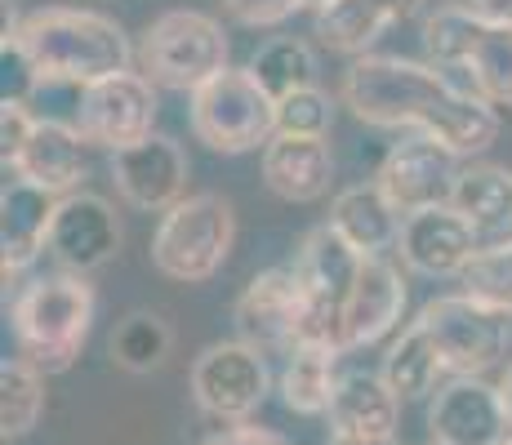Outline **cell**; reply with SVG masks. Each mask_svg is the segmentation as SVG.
Masks as SVG:
<instances>
[{"label": "cell", "instance_id": "cell-7", "mask_svg": "<svg viewBox=\"0 0 512 445\" xmlns=\"http://www.w3.org/2000/svg\"><path fill=\"white\" fill-rule=\"evenodd\" d=\"M139 67L152 85L192 94L219 72H228V36L201 9H170L147 27Z\"/></svg>", "mask_w": 512, "mask_h": 445}, {"label": "cell", "instance_id": "cell-32", "mask_svg": "<svg viewBox=\"0 0 512 445\" xmlns=\"http://www.w3.org/2000/svg\"><path fill=\"white\" fill-rule=\"evenodd\" d=\"M334 125V103L326 89L308 85L294 94L277 98V134H308V138H326Z\"/></svg>", "mask_w": 512, "mask_h": 445}, {"label": "cell", "instance_id": "cell-9", "mask_svg": "<svg viewBox=\"0 0 512 445\" xmlns=\"http://www.w3.org/2000/svg\"><path fill=\"white\" fill-rule=\"evenodd\" d=\"M361 259L366 254L352 250L330 223L312 227L299 245V259H294V272L303 281V294H308V321H303V343H326V348H339V325H343V303L352 294V281L361 272ZM343 352V348H339Z\"/></svg>", "mask_w": 512, "mask_h": 445}, {"label": "cell", "instance_id": "cell-4", "mask_svg": "<svg viewBox=\"0 0 512 445\" xmlns=\"http://www.w3.org/2000/svg\"><path fill=\"white\" fill-rule=\"evenodd\" d=\"M94 321V290L85 276L58 272L32 281L14 299V334L23 356L45 374H63L81 356Z\"/></svg>", "mask_w": 512, "mask_h": 445}, {"label": "cell", "instance_id": "cell-18", "mask_svg": "<svg viewBox=\"0 0 512 445\" xmlns=\"http://www.w3.org/2000/svg\"><path fill=\"white\" fill-rule=\"evenodd\" d=\"M397 250H401V259H406L410 272H423V276H464L468 263L481 254V245H477L468 219L455 210V205H437V210L406 214Z\"/></svg>", "mask_w": 512, "mask_h": 445}, {"label": "cell", "instance_id": "cell-5", "mask_svg": "<svg viewBox=\"0 0 512 445\" xmlns=\"http://www.w3.org/2000/svg\"><path fill=\"white\" fill-rule=\"evenodd\" d=\"M236 241L232 205L214 192L183 196L152 232V267L179 285H201L228 263Z\"/></svg>", "mask_w": 512, "mask_h": 445}, {"label": "cell", "instance_id": "cell-21", "mask_svg": "<svg viewBox=\"0 0 512 445\" xmlns=\"http://www.w3.org/2000/svg\"><path fill=\"white\" fill-rule=\"evenodd\" d=\"M85 134L63 121H32V134L18 147L14 165L5 174H18L36 187H49L54 196H67L85 178Z\"/></svg>", "mask_w": 512, "mask_h": 445}, {"label": "cell", "instance_id": "cell-33", "mask_svg": "<svg viewBox=\"0 0 512 445\" xmlns=\"http://www.w3.org/2000/svg\"><path fill=\"white\" fill-rule=\"evenodd\" d=\"M223 14L236 18L241 27H277L285 18H294L299 9H312L317 14L326 0H219Z\"/></svg>", "mask_w": 512, "mask_h": 445}, {"label": "cell", "instance_id": "cell-1", "mask_svg": "<svg viewBox=\"0 0 512 445\" xmlns=\"http://www.w3.org/2000/svg\"><path fill=\"white\" fill-rule=\"evenodd\" d=\"M343 103L383 130H419L459 156H481L499 138V107L450 81L441 67L397 54H361L343 72Z\"/></svg>", "mask_w": 512, "mask_h": 445}, {"label": "cell", "instance_id": "cell-38", "mask_svg": "<svg viewBox=\"0 0 512 445\" xmlns=\"http://www.w3.org/2000/svg\"><path fill=\"white\" fill-rule=\"evenodd\" d=\"M330 445H397V437H388V441H361V437H330Z\"/></svg>", "mask_w": 512, "mask_h": 445}, {"label": "cell", "instance_id": "cell-30", "mask_svg": "<svg viewBox=\"0 0 512 445\" xmlns=\"http://www.w3.org/2000/svg\"><path fill=\"white\" fill-rule=\"evenodd\" d=\"M170 356V325L152 312H130L112 330V361L130 374H152Z\"/></svg>", "mask_w": 512, "mask_h": 445}, {"label": "cell", "instance_id": "cell-17", "mask_svg": "<svg viewBox=\"0 0 512 445\" xmlns=\"http://www.w3.org/2000/svg\"><path fill=\"white\" fill-rule=\"evenodd\" d=\"M401 312H406V276H401V267L388 263L383 254H366L357 281H352L348 303H343L339 348L357 352L379 343L383 334L397 330Z\"/></svg>", "mask_w": 512, "mask_h": 445}, {"label": "cell", "instance_id": "cell-28", "mask_svg": "<svg viewBox=\"0 0 512 445\" xmlns=\"http://www.w3.org/2000/svg\"><path fill=\"white\" fill-rule=\"evenodd\" d=\"M45 370H36L27 356L0 365V432L5 441L27 437L45 414Z\"/></svg>", "mask_w": 512, "mask_h": 445}, {"label": "cell", "instance_id": "cell-25", "mask_svg": "<svg viewBox=\"0 0 512 445\" xmlns=\"http://www.w3.org/2000/svg\"><path fill=\"white\" fill-rule=\"evenodd\" d=\"M401 210L383 196L379 183L343 187L330 205V227L361 254H388L401 241Z\"/></svg>", "mask_w": 512, "mask_h": 445}, {"label": "cell", "instance_id": "cell-3", "mask_svg": "<svg viewBox=\"0 0 512 445\" xmlns=\"http://www.w3.org/2000/svg\"><path fill=\"white\" fill-rule=\"evenodd\" d=\"M428 63L495 107H512V23L472 5H441L423 23Z\"/></svg>", "mask_w": 512, "mask_h": 445}, {"label": "cell", "instance_id": "cell-37", "mask_svg": "<svg viewBox=\"0 0 512 445\" xmlns=\"http://www.w3.org/2000/svg\"><path fill=\"white\" fill-rule=\"evenodd\" d=\"M499 397H504V410H508V419H512V365L504 370V379H499Z\"/></svg>", "mask_w": 512, "mask_h": 445}, {"label": "cell", "instance_id": "cell-24", "mask_svg": "<svg viewBox=\"0 0 512 445\" xmlns=\"http://www.w3.org/2000/svg\"><path fill=\"white\" fill-rule=\"evenodd\" d=\"M450 205L468 219L481 250L512 245V174L504 165H464Z\"/></svg>", "mask_w": 512, "mask_h": 445}, {"label": "cell", "instance_id": "cell-13", "mask_svg": "<svg viewBox=\"0 0 512 445\" xmlns=\"http://www.w3.org/2000/svg\"><path fill=\"white\" fill-rule=\"evenodd\" d=\"M152 125H156V85L143 72H116L81 89L76 130L85 134V143L121 152V147L152 134Z\"/></svg>", "mask_w": 512, "mask_h": 445}, {"label": "cell", "instance_id": "cell-14", "mask_svg": "<svg viewBox=\"0 0 512 445\" xmlns=\"http://www.w3.org/2000/svg\"><path fill=\"white\" fill-rule=\"evenodd\" d=\"M428 432H432V445H499L512 432L499 383H486L481 374L450 379L432 397Z\"/></svg>", "mask_w": 512, "mask_h": 445}, {"label": "cell", "instance_id": "cell-22", "mask_svg": "<svg viewBox=\"0 0 512 445\" xmlns=\"http://www.w3.org/2000/svg\"><path fill=\"white\" fill-rule=\"evenodd\" d=\"M401 397L388 388L383 374H343L330 401V437L388 441L397 437Z\"/></svg>", "mask_w": 512, "mask_h": 445}, {"label": "cell", "instance_id": "cell-11", "mask_svg": "<svg viewBox=\"0 0 512 445\" xmlns=\"http://www.w3.org/2000/svg\"><path fill=\"white\" fill-rule=\"evenodd\" d=\"M459 161H464V156H459L455 147L437 143V138H428V134H415V138H401L397 147H388L374 183L383 187V196H388L401 214L437 210V205L455 201L459 174H464Z\"/></svg>", "mask_w": 512, "mask_h": 445}, {"label": "cell", "instance_id": "cell-20", "mask_svg": "<svg viewBox=\"0 0 512 445\" xmlns=\"http://www.w3.org/2000/svg\"><path fill=\"white\" fill-rule=\"evenodd\" d=\"M334 178V156L326 138L308 134H272L263 147V183L294 205H312L330 192Z\"/></svg>", "mask_w": 512, "mask_h": 445}, {"label": "cell", "instance_id": "cell-16", "mask_svg": "<svg viewBox=\"0 0 512 445\" xmlns=\"http://www.w3.org/2000/svg\"><path fill=\"white\" fill-rule=\"evenodd\" d=\"M112 178L116 192L147 214H165L187 196V156L174 138L147 134L139 143L112 152Z\"/></svg>", "mask_w": 512, "mask_h": 445}, {"label": "cell", "instance_id": "cell-15", "mask_svg": "<svg viewBox=\"0 0 512 445\" xmlns=\"http://www.w3.org/2000/svg\"><path fill=\"white\" fill-rule=\"evenodd\" d=\"M116 250H121V223H116L112 201L94 192H67L58 201L54 232H49V254L58 259V267L90 276L112 263Z\"/></svg>", "mask_w": 512, "mask_h": 445}, {"label": "cell", "instance_id": "cell-2", "mask_svg": "<svg viewBox=\"0 0 512 445\" xmlns=\"http://www.w3.org/2000/svg\"><path fill=\"white\" fill-rule=\"evenodd\" d=\"M5 45L23 54L32 85H94L130 72L134 49L107 14L94 9H36L23 23H5Z\"/></svg>", "mask_w": 512, "mask_h": 445}, {"label": "cell", "instance_id": "cell-36", "mask_svg": "<svg viewBox=\"0 0 512 445\" xmlns=\"http://www.w3.org/2000/svg\"><path fill=\"white\" fill-rule=\"evenodd\" d=\"M468 5L486 18H504V23H512V0H468Z\"/></svg>", "mask_w": 512, "mask_h": 445}, {"label": "cell", "instance_id": "cell-19", "mask_svg": "<svg viewBox=\"0 0 512 445\" xmlns=\"http://www.w3.org/2000/svg\"><path fill=\"white\" fill-rule=\"evenodd\" d=\"M58 201L63 196H54L49 187H36L18 174L5 178V192H0V263H5V281L27 272L49 250Z\"/></svg>", "mask_w": 512, "mask_h": 445}, {"label": "cell", "instance_id": "cell-27", "mask_svg": "<svg viewBox=\"0 0 512 445\" xmlns=\"http://www.w3.org/2000/svg\"><path fill=\"white\" fill-rule=\"evenodd\" d=\"M379 374L388 379V388L397 392L401 401H419V397H428V392L437 388V379L446 374V365H441V352L432 348L428 330H423V325L415 321V325H410V330L388 348Z\"/></svg>", "mask_w": 512, "mask_h": 445}, {"label": "cell", "instance_id": "cell-6", "mask_svg": "<svg viewBox=\"0 0 512 445\" xmlns=\"http://www.w3.org/2000/svg\"><path fill=\"white\" fill-rule=\"evenodd\" d=\"M187 112H192V134L223 156L268 147L277 134V98L254 81L250 67H228L201 89H192Z\"/></svg>", "mask_w": 512, "mask_h": 445}, {"label": "cell", "instance_id": "cell-12", "mask_svg": "<svg viewBox=\"0 0 512 445\" xmlns=\"http://www.w3.org/2000/svg\"><path fill=\"white\" fill-rule=\"evenodd\" d=\"M236 334L254 343L259 352H294L303 343V321H308V294H303L299 272L290 267H268L241 290L232 308Z\"/></svg>", "mask_w": 512, "mask_h": 445}, {"label": "cell", "instance_id": "cell-26", "mask_svg": "<svg viewBox=\"0 0 512 445\" xmlns=\"http://www.w3.org/2000/svg\"><path fill=\"white\" fill-rule=\"evenodd\" d=\"M281 370V401L285 410L294 414H330V401L339 392V348H326V343H299L294 352H285Z\"/></svg>", "mask_w": 512, "mask_h": 445}, {"label": "cell", "instance_id": "cell-35", "mask_svg": "<svg viewBox=\"0 0 512 445\" xmlns=\"http://www.w3.org/2000/svg\"><path fill=\"white\" fill-rule=\"evenodd\" d=\"M205 445H290L281 432L272 428H254V423H232V428H219L214 437H205Z\"/></svg>", "mask_w": 512, "mask_h": 445}, {"label": "cell", "instance_id": "cell-29", "mask_svg": "<svg viewBox=\"0 0 512 445\" xmlns=\"http://www.w3.org/2000/svg\"><path fill=\"white\" fill-rule=\"evenodd\" d=\"M250 72L272 98H285V94H294V89L317 85V54H312V45L299 41V36H272V41L250 58Z\"/></svg>", "mask_w": 512, "mask_h": 445}, {"label": "cell", "instance_id": "cell-8", "mask_svg": "<svg viewBox=\"0 0 512 445\" xmlns=\"http://www.w3.org/2000/svg\"><path fill=\"white\" fill-rule=\"evenodd\" d=\"M419 325L428 330L432 348L441 352L446 374H486L508 356L512 316L472 299V294H441L419 312Z\"/></svg>", "mask_w": 512, "mask_h": 445}, {"label": "cell", "instance_id": "cell-10", "mask_svg": "<svg viewBox=\"0 0 512 445\" xmlns=\"http://www.w3.org/2000/svg\"><path fill=\"white\" fill-rule=\"evenodd\" d=\"M268 388H272L268 361L245 339L214 343V348H205L192 365V397L219 423H245L263 405Z\"/></svg>", "mask_w": 512, "mask_h": 445}, {"label": "cell", "instance_id": "cell-34", "mask_svg": "<svg viewBox=\"0 0 512 445\" xmlns=\"http://www.w3.org/2000/svg\"><path fill=\"white\" fill-rule=\"evenodd\" d=\"M32 121L36 116L23 107V98H5V103H0V161H5V170L14 165L18 147L32 134Z\"/></svg>", "mask_w": 512, "mask_h": 445}, {"label": "cell", "instance_id": "cell-23", "mask_svg": "<svg viewBox=\"0 0 512 445\" xmlns=\"http://www.w3.org/2000/svg\"><path fill=\"white\" fill-rule=\"evenodd\" d=\"M419 9L423 0H326L317 9V36L321 45L361 58L388 27L415 18Z\"/></svg>", "mask_w": 512, "mask_h": 445}, {"label": "cell", "instance_id": "cell-39", "mask_svg": "<svg viewBox=\"0 0 512 445\" xmlns=\"http://www.w3.org/2000/svg\"><path fill=\"white\" fill-rule=\"evenodd\" d=\"M499 445H512V432H508V437H504V441H499Z\"/></svg>", "mask_w": 512, "mask_h": 445}, {"label": "cell", "instance_id": "cell-31", "mask_svg": "<svg viewBox=\"0 0 512 445\" xmlns=\"http://www.w3.org/2000/svg\"><path fill=\"white\" fill-rule=\"evenodd\" d=\"M459 281H464V290L472 294V299H481V303H490V308L512 316V245L481 250Z\"/></svg>", "mask_w": 512, "mask_h": 445}]
</instances>
